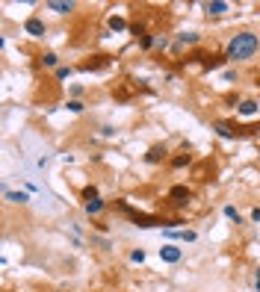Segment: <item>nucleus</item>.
<instances>
[{"label": "nucleus", "mask_w": 260, "mask_h": 292, "mask_svg": "<svg viewBox=\"0 0 260 292\" xmlns=\"http://www.w3.org/2000/svg\"><path fill=\"white\" fill-rule=\"evenodd\" d=\"M260 53V35L251 33V30H239L228 38L225 45V59L231 65H243V62H251V59Z\"/></svg>", "instance_id": "nucleus-1"}, {"label": "nucleus", "mask_w": 260, "mask_h": 292, "mask_svg": "<svg viewBox=\"0 0 260 292\" xmlns=\"http://www.w3.org/2000/svg\"><path fill=\"white\" fill-rule=\"evenodd\" d=\"M163 236L169 242H195L198 239V233L189 227H163Z\"/></svg>", "instance_id": "nucleus-2"}, {"label": "nucleus", "mask_w": 260, "mask_h": 292, "mask_svg": "<svg viewBox=\"0 0 260 292\" xmlns=\"http://www.w3.org/2000/svg\"><path fill=\"white\" fill-rule=\"evenodd\" d=\"M157 254H160V260H163L165 266H177V263L183 260V248H177L175 242H165Z\"/></svg>", "instance_id": "nucleus-3"}, {"label": "nucleus", "mask_w": 260, "mask_h": 292, "mask_svg": "<svg viewBox=\"0 0 260 292\" xmlns=\"http://www.w3.org/2000/svg\"><path fill=\"white\" fill-rule=\"evenodd\" d=\"M201 9H204L207 18H222V15L231 12V3L228 0H207V3H201Z\"/></svg>", "instance_id": "nucleus-4"}, {"label": "nucleus", "mask_w": 260, "mask_h": 292, "mask_svg": "<svg viewBox=\"0 0 260 292\" xmlns=\"http://www.w3.org/2000/svg\"><path fill=\"white\" fill-rule=\"evenodd\" d=\"M24 33H27V35H33V38H45V33H47V24L42 21V18L30 15V18L24 21Z\"/></svg>", "instance_id": "nucleus-5"}, {"label": "nucleus", "mask_w": 260, "mask_h": 292, "mask_svg": "<svg viewBox=\"0 0 260 292\" xmlns=\"http://www.w3.org/2000/svg\"><path fill=\"white\" fill-rule=\"evenodd\" d=\"M169 201H172L175 207H187L189 201H192V189L189 186H172L169 189Z\"/></svg>", "instance_id": "nucleus-6"}, {"label": "nucleus", "mask_w": 260, "mask_h": 292, "mask_svg": "<svg viewBox=\"0 0 260 292\" xmlns=\"http://www.w3.org/2000/svg\"><path fill=\"white\" fill-rule=\"evenodd\" d=\"M45 9L53 12V15H71V12L77 9V3L74 0H47Z\"/></svg>", "instance_id": "nucleus-7"}, {"label": "nucleus", "mask_w": 260, "mask_h": 292, "mask_svg": "<svg viewBox=\"0 0 260 292\" xmlns=\"http://www.w3.org/2000/svg\"><path fill=\"white\" fill-rule=\"evenodd\" d=\"M165 160H172L165 145H151L148 153H145V163H151V165H160V163H165Z\"/></svg>", "instance_id": "nucleus-8"}, {"label": "nucleus", "mask_w": 260, "mask_h": 292, "mask_svg": "<svg viewBox=\"0 0 260 292\" xmlns=\"http://www.w3.org/2000/svg\"><path fill=\"white\" fill-rule=\"evenodd\" d=\"M257 112H260V104L254 101V98H243L239 106H236V115L239 118H254Z\"/></svg>", "instance_id": "nucleus-9"}, {"label": "nucleus", "mask_w": 260, "mask_h": 292, "mask_svg": "<svg viewBox=\"0 0 260 292\" xmlns=\"http://www.w3.org/2000/svg\"><path fill=\"white\" fill-rule=\"evenodd\" d=\"M213 130H216L222 139H236V136H243V133H239V127H234L231 121H213Z\"/></svg>", "instance_id": "nucleus-10"}, {"label": "nucleus", "mask_w": 260, "mask_h": 292, "mask_svg": "<svg viewBox=\"0 0 260 292\" xmlns=\"http://www.w3.org/2000/svg\"><path fill=\"white\" fill-rule=\"evenodd\" d=\"M104 210H106V201L104 198H95V201H89V204H83V212H86L89 219H98Z\"/></svg>", "instance_id": "nucleus-11"}, {"label": "nucleus", "mask_w": 260, "mask_h": 292, "mask_svg": "<svg viewBox=\"0 0 260 292\" xmlns=\"http://www.w3.org/2000/svg\"><path fill=\"white\" fill-rule=\"evenodd\" d=\"M198 42H201L198 33H180L177 35V45H175V53H180V47H192V45H198Z\"/></svg>", "instance_id": "nucleus-12"}, {"label": "nucleus", "mask_w": 260, "mask_h": 292, "mask_svg": "<svg viewBox=\"0 0 260 292\" xmlns=\"http://www.w3.org/2000/svg\"><path fill=\"white\" fill-rule=\"evenodd\" d=\"M3 198L9 201V204H30V195H27V192H15V189H6L3 186Z\"/></svg>", "instance_id": "nucleus-13"}, {"label": "nucleus", "mask_w": 260, "mask_h": 292, "mask_svg": "<svg viewBox=\"0 0 260 292\" xmlns=\"http://www.w3.org/2000/svg\"><path fill=\"white\" fill-rule=\"evenodd\" d=\"M39 62H42V68H62V59H59V53H53V50H47V53H42V59H39Z\"/></svg>", "instance_id": "nucleus-14"}, {"label": "nucleus", "mask_w": 260, "mask_h": 292, "mask_svg": "<svg viewBox=\"0 0 260 292\" xmlns=\"http://www.w3.org/2000/svg\"><path fill=\"white\" fill-rule=\"evenodd\" d=\"M106 27H109L113 33H124V30H130L127 18H121V15H109V21H106Z\"/></svg>", "instance_id": "nucleus-15"}, {"label": "nucleus", "mask_w": 260, "mask_h": 292, "mask_svg": "<svg viewBox=\"0 0 260 292\" xmlns=\"http://www.w3.org/2000/svg\"><path fill=\"white\" fill-rule=\"evenodd\" d=\"M225 219H228V222H234V224H246V219H243V216H239V210H236L234 204H225Z\"/></svg>", "instance_id": "nucleus-16"}, {"label": "nucleus", "mask_w": 260, "mask_h": 292, "mask_svg": "<svg viewBox=\"0 0 260 292\" xmlns=\"http://www.w3.org/2000/svg\"><path fill=\"white\" fill-rule=\"evenodd\" d=\"M65 109H68L71 115H83V112H86V104H83L80 98H68V101H65Z\"/></svg>", "instance_id": "nucleus-17"}, {"label": "nucleus", "mask_w": 260, "mask_h": 292, "mask_svg": "<svg viewBox=\"0 0 260 292\" xmlns=\"http://www.w3.org/2000/svg\"><path fill=\"white\" fill-rule=\"evenodd\" d=\"M169 47H172V38H169L165 33L154 35V50H169Z\"/></svg>", "instance_id": "nucleus-18"}, {"label": "nucleus", "mask_w": 260, "mask_h": 292, "mask_svg": "<svg viewBox=\"0 0 260 292\" xmlns=\"http://www.w3.org/2000/svg\"><path fill=\"white\" fill-rule=\"evenodd\" d=\"M189 163H192V157H189V153H177V157H172V160H169V165H172V168H187Z\"/></svg>", "instance_id": "nucleus-19"}, {"label": "nucleus", "mask_w": 260, "mask_h": 292, "mask_svg": "<svg viewBox=\"0 0 260 292\" xmlns=\"http://www.w3.org/2000/svg\"><path fill=\"white\" fill-rule=\"evenodd\" d=\"M98 62H83V71H98V68H106L109 65V56H95Z\"/></svg>", "instance_id": "nucleus-20"}, {"label": "nucleus", "mask_w": 260, "mask_h": 292, "mask_svg": "<svg viewBox=\"0 0 260 292\" xmlns=\"http://www.w3.org/2000/svg\"><path fill=\"white\" fill-rule=\"evenodd\" d=\"M80 195H83V201H86V204H89V201H95V198H101V195H98V186H95V183H92V186H83Z\"/></svg>", "instance_id": "nucleus-21"}, {"label": "nucleus", "mask_w": 260, "mask_h": 292, "mask_svg": "<svg viewBox=\"0 0 260 292\" xmlns=\"http://www.w3.org/2000/svg\"><path fill=\"white\" fill-rule=\"evenodd\" d=\"M154 35H157V33H145V35L139 38V47H142V50H154Z\"/></svg>", "instance_id": "nucleus-22"}, {"label": "nucleus", "mask_w": 260, "mask_h": 292, "mask_svg": "<svg viewBox=\"0 0 260 292\" xmlns=\"http://www.w3.org/2000/svg\"><path fill=\"white\" fill-rule=\"evenodd\" d=\"M92 245H98L101 251H113V242L104 239V236H92Z\"/></svg>", "instance_id": "nucleus-23"}, {"label": "nucleus", "mask_w": 260, "mask_h": 292, "mask_svg": "<svg viewBox=\"0 0 260 292\" xmlns=\"http://www.w3.org/2000/svg\"><path fill=\"white\" fill-rule=\"evenodd\" d=\"M145 257H148V254H145V251H142V248H133V251H130V263H145Z\"/></svg>", "instance_id": "nucleus-24"}, {"label": "nucleus", "mask_w": 260, "mask_h": 292, "mask_svg": "<svg viewBox=\"0 0 260 292\" xmlns=\"http://www.w3.org/2000/svg\"><path fill=\"white\" fill-rule=\"evenodd\" d=\"M71 74H74V71H71V65H62V68H57V80H59V83H65Z\"/></svg>", "instance_id": "nucleus-25"}, {"label": "nucleus", "mask_w": 260, "mask_h": 292, "mask_svg": "<svg viewBox=\"0 0 260 292\" xmlns=\"http://www.w3.org/2000/svg\"><path fill=\"white\" fill-rule=\"evenodd\" d=\"M222 80H225V83H236V80H239V74H236V68H234V71L228 68V71L222 74Z\"/></svg>", "instance_id": "nucleus-26"}, {"label": "nucleus", "mask_w": 260, "mask_h": 292, "mask_svg": "<svg viewBox=\"0 0 260 292\" xmlns=\"http://www.w3.org/2000/svg\"><path fill=\"white\" fill-rule=\"evenodd\" d=\"M101 136H106V139L116 136V127H113V124H104V127H101Z\"/></svg>", "instance_id": "nucleus-27"}, {"label": "nucleus", "mask_w": 260, "mask_h": 292, "mask_svg": "<svg viewBox=\"0 0 260 292\" xmlns=\"http://www.w3.org/2000/svg\"><path fill=\"white\" fill-rule=\"evenodd\" d=\"M248 219L254 224H260V207H251V212H248Z\"/></svg>", "instance_id": "nucleus-28"}, {"label": "nucleus", "mask_w": 260, "mask_h": 292, "mask_svg": "<svg viewBox=\"0 0 260 292\" xmlns=\"http://www.w3.org/2000/svg\"><path fill=\"white\" fill-rule=\"evenodd\" d=\"M95 230H98V233H109V224H104V222H95Z\"/></svg>", "instance_id": "nucleus-29"}, {"label": "nucleus", "mask_w": 260, "mask_h": 292, "mask_svg": "<svg viewBox=\"0 0 260 292\" xmlns=\"http://www.w3.org/2000/svg\"><path fill=\"white\" fill-rule=\"evenodd\" d=\"M71 94H74V98H80V94H83V86H77V83H74V86H71Z\"/></svg>", "instance_id": "nucleus-30"}, {"label": "nucleus", "mask_w": 260, "mask_h": 292, "mask_svg": "<svg viewBox=\"0 0 260 292\" xmlns=\"http://www.w3.org/2000/svg\"><path fill=\"white\" fill-rule=\"evenodd\" d=\"M254 292H260V266H257V271H254Z\"/></svg>", "instance_id": "nucleus-31"}, {"label": "nucleus", "mask_w": 260, "mask_h": 292, "mask_svg": "<svg viewBox=\"0 0 260 292\" xmlns=\"http://www.w3.org/2000/svg\"><path fill=\"white\" fill-rule=\"evenodd\" d=\"M257 80H260V65H257Z\"/></svg>", "instance_id": "nucleus-32"}]
</instances>
